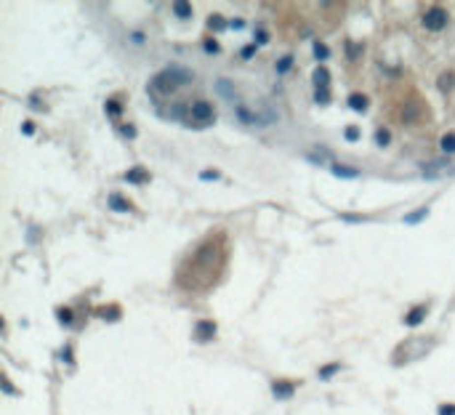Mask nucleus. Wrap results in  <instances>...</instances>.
Returning <instances> with one entry per match:
<instances>
[{"mask_svg": "<svg viewBox=\"0 0 455 415\" xmlns=\"http://www.w3.org/2000/svg\"><path fill=\"white\" fill-rule=\"evenodd\" d=\"M346 138H349V141H357V138H359V130L354 128V125H352V128H346Z\"/></svg>", "mask_w": 455, "mask_h": 415, "instance_id": "nucleus-23", "label": "nucleus"}, {"mask_svg": "<svg viewBox=\"0 0 455 415\" xmlns=\"http://www.w3.org/2000/svg\"><path fill=\"white\" fill-rule=\"evenodd\" d=\"M59 322H64V325H69V322H72V312H69V309H59Z\"/></svg>", "mask_w": 455, "mask_h": 415, "instance_id": "nucleus-18", "label": "nucleus"}, {"mask_svg": "<svg viewBox=\"0 0 455 415\" xmlns=\"http://www.w3.org/2000/svg\"><path fill=\"white\" fill-rule=\"evenodd\" d=\"M205 51H210V54H216V51H219V43H216V40H208V43H205Z\"/></svg>", "mask_w": 455, "mask_h": 415, "instance_id": "nucleus-25", "label": "nucleus"}, {"mask_svg": "<svg viewBox=\"0 0 455 415\" xmlns=\"http://www.w3.org/2000/svg\"><path fill=\"white\" fill-rule=\"evenodd\" d=\"M314 83H317V91L327 88V83H330V72H327L325 67H317V69H314Z\"/></svg>", "mask_w": 455, "mask_h": 415, "instance_id": "nucleus-5", "label": "nucleus"}, {"mask_svg": "<svg viewBox=\"0 0 455 415\" xmlns=\"http://www.w3.org/2000/svg\"><path fill=\"white\" fill-rule=\"evenodd\" d=\"M272 391L277 394V397L288 399L290 394H293V386H290V383H274V386H272Z\"/></svg>", "mask_w": 455, "mask_h": 415, "instance_id": "nucleus-13", "label": "nucleus"}, {"mask_svg": "<svg viewBox=\"0 0 455 415\" xmlns=\"http://www.w3.org/2000/svg\"><path fill=\"white\" fill-rule=\"evenodd\" d=\"M442 152H447V155L455 152V133H445V136H442Z\"/></svg>", "mask_w": 455, "mask_h": 415, "instance_id": "nucleus-12", "label": "nucleus"}, {"mask_svg": "<svg viewBox=\"0 0 455 415\" xmlns=\"http://www.w3.org/2000/svg\"><path fill=\"white\" fill-rule=\"evenodd\" d=\"M189 80H195L192 72H187L181 67H173V69H165V72H160V75L155 77V88L162 91V94H170V91H176L179 85L189 83Z\"/></svg>", "mask_w": 455, "mask_h": 415, "instance_id": "nucleus-1", "label": "nucleus"}, {"mask_svg": "<svg viewBox=\"0 0 455 415\" xmlns=\"http://www.w3.org/2000/svg\"><path fill=\"white\" fill-rule=\"evenodd\" d=\"M391 141V133H389V130H384L381 128L378 133H375V144H378V147H386V144Z\"/></svg>", "mask_w": 455, "mask_h": 415, "instance_id": "nucleus-16", "label": "nucleus"}, {"mask_svg": "<svg viewBox=\"0 0 455 415\" xmlns=\"http://www.w3.org/2000/svg\"><path fill=\"white\" fill-rule=\"evenodd\" d=\"M192 117L197 123H210L213 120V107L208 101H195L192 104Z\"/></svg>", "mask_w": 455, "mask_h": 415, "instance_id": "nucleus-4", "label": "nucleus"}, {"mask_svg": "<svg viewBox=\"0 0 455 415\" xmlns=\"http://www.w3.org/2000/svg\"><path fill=\"white\" fill-rule=\"evenodd\" d=\"M125 179L133 181V184H144V181H149V173H144L141 168H136V170H128V173H125Z\"/></svg>", "mask_w": 455, "mask_h": 415, "instance_id": "nucleus-11", "label": "nucleus"}, {"mask_svg": "<svg viewBox=\"0 0 455 415\" xmlns=\"http://www.w3.org/2000/svg\"><path fill=\"white\" fill-rule=\"evenodd\" d=\"M423 317H426V309H413V312L410 314H407V317H405V322H407V325H421V322H423Z\"/></svg>", "mask_w": 455, "mask_h": 415, "instance_id": "nucleus-9", "label": "nucleus"}, {"mask_svg": "<svg viewBox=\"0 0 455 415\" xmlns=\"http://www.w3.org/2000/svg\"><path fill=\"white\" fill-rule=\"evenodd\" d=\"M327 54H330V51H327V45H322V43H314V56H317L320 62H322V59H327Z\"/></svg>", "mask_w": 455, "mask_h": 415, "instance_id": "nucleus-17", "label": "nucleus"}, {"mask_svg": "<svg viewBox=\"0 0 455 415\" xmlns=\"http://www.w3.org/2000/svg\"><path fill=\"white\" fill-rule=\"evenodd\" d=\"M208 24H210L213 30H221V27H224V19H221V16H210V22H208Z\"/></svg>", "mask_w": 455, "mask_h": 415, "instance_id": "nucleus-22", "label": "nucleus"}, {"mask_svg": "<svg viewBox=\"0 0 455 415\" xmlns=\"http://www.w3.org/2000/svg\"><path fill=\"white\" fill-rule=\"evenodd\" d=\"M202 179H205V181H210V179H219V173H216V170H202Z\"/></svg>", "mask_w": 455, "mask_h": 415, "instance_id": "nucleus-26", "label": "nucleus"}, {"mask_svg": "<svg viewBox=\"0 0 455 415\" xmlns=\"http://www.w3.org/2000/svg\"><path fill=\"white\" fill-rule=\"evenodd\" d=\"M133 43H144V35H141V32H133Z\"/></svg>", "mask_w": 455, "mask_h": 415, "instance_id": "nucleus-29", "label": "nucleus"}, {"mask_svg": "<svg viewBox=\"0 0 455 415\" xmlns=\"http://www.w3.org/2000/svg\"><path fill=\"white\" fill-rule=\"evenodd\" d=\"M314 98H317L320 104H327V98H330V94H327V88H322V91H317V96H314Z\"/></svg>", "mask_w": 455, "mask_h": 415, "instance_id": "nucleus-21", "label": "nucleus"}, {"mask_svg": "<svg viewBox=\"0 0 455 415\" xmlns=\"http://www.w3.org/2000/svg\"><path fill=\"white\" fill-rule=\"evenodd\" d=\"M109 205L115 208V210H130V202H125L120 194H112L109 197Z\"/></svg>", "mask_w": 455, "mask_h": 415, "instance_id": "nucleus-14", "label": "nucleus"}, {"mask_svg": "<svg viewBox=\"0 0 455 415\" xmlns=\"http://www.w3.org/2000/svg\"><path fill=\"white\" fill-rule=\"evenodd\" d=\"M349 107H352L354 112H365L367 109V98L362 94H352V96H349Z\"/></svg>", "mask_w": 455, "mask_h": 415, "instance_id": "nucleus-7", "label": "nucleus"}, {"mask_svg": "<svg viewBox=\"0 0 455 415\" xmlns=\"http://www.w3.org/2000/svg\"><path fill=\"white\" fill-rule=\"evenodd\" d=\"M426 216H428V208H421V210H415V213H407L405 223H418L421 219H426Z\"/></svg>", "mask_w": 455, "mask_h": 415, "instance_id": "nucleus-15", "label": "nucleus"}, {"mask_svg": "<svg viewBox=\"0 0 455 415\" xmlns=\"http://www.w3.org/2000/svg\"><path fill=\"white\" fill-rule=\"evenodd\" d=\"M173 14L179 16V19H189V16H192V5L181 3V0H179V3H173Z\"/></svg>", "mask_w": 455, "mask_h": 415, "instance_id": "nucleus-10", "label": "nucleus"}, {"mask_svg": "<svg viewBox=\"0 0 455 415\" xmlns=\"http://www.w3.org/2000/svg\"><path fill=\"white\" fill-rule=\"evenodd\" d=\"M439 415H455V405H442L439 407Z\"/></svg>", "mask_w": 455, "mask_h": 415, "instance_id": "nucleus-24", "label": "nucleus"}, {"mask_svg": "<svg viewBox=\"0 0 455 415\" xmlns=\"http://www.w3.org/2000/svg\"><path fill=\"white\" fill-rule=\"evenodd\" d=\"M421 173L426 176V179H442V176H450L453 173V162L447 160H434L428 162V165H423V170Z\"/></svg>", "mask_w": 455, "mask_h": 415, "instance_id": "nucleus-2", "label": "nucleus"}, {"mask_svg": "<svg viewBox=\"0 0 455 415\" xmlns=\"http://www.w3.org/2000/svg\"><path fill=\"white\" fill-rule=\"evenodd\" d=\"M22 130H24L27 136H32V133H35V125H32V123H24V125H22Z\"/></svg>", "mask_w": 455, "mask_h": 415, "instance_id": "nucleus-27", "label": "nucleus"}, {"mask_svg": "<svg viewBox=\"0 0 455 415\" xmlns=\"http://www.w3.org/2000/svg\"><path fill=\"white\" fill-rule=\"evenodd\" d=\"M253 51H256V45H248V48L242 51V56H245V59H248V56H253Z\"/></svg>", "mask_w": 455, "mask_h": 415, "instance_id": "nucleus-28", "label": "nucleus"}, {"mask_svg": "<svg viewBox=\"0 0 455 415\" xmlns=\"http://www.w3.org/2000/svg\"><path fill=\"white\" fill-rule=\"evenodd\" d=\"M423 24H426V30L439 32V30H445V24H447V14L442 8H428L423 14Z\"/></svg>", "mask_w": 455, "mask_h": 415, "instance_id": "nucleus-3", "label": "nucleus"}, {"mask_svg": "<svg viewBox=\"0 0 455 415\" xmlns=\"http://www.w3.org/2000/svg\"><path fill=\"white\" fill-rule=\"evenodd\" d=\"M290 64H293V59H290V56H285L280 64H277V72H288V69H290Z\"/></svg>", "mask_w": 455, "mask_h": 415, "instance_id": "nucleus-19", "label": "nucleus"}, {"mask_svg": "<svg viewBox=\"0 0 455 415\" xmlns=\"http://www.w3.org/2000/svg\"><path fill=\"white\" fill-rule=\"evenodd\" d=\"M197 335H200V341L213 338V335H216V325H213V322H200V325H197Z\"/></svg>", "mask_w": 455, "mask_h": 415, "instance_id": "nucleus-6", "label": "nucleus"}, {"mask_svg": "<svg viewBox=\"0 0 455 415\" xmlns=\"http://www.w3.org/2000/svg\"><path fill=\"white\" fill-rule=\"evenodd\" d=\"M333 173L338 176V179H357L359 170H354V168H344V165H333Z\"/></svg>", "mask_w": 455, "mask_h": 415, "instance_id": "nucleus-8", "label": "nucleus"}, {"mask_svg": "<svg viewBox=\"0 0 455 415\" xmlns=\"http://www.w3.org/2000/svg\"><path fill=\"white\" fill-rule=\"evenodd\" d=\"M335 370H338V365H327L325 370H320V378H325V381H327V378H330V375H333Z\"/></svg>", "mask_w": 455, "mask_h": 415, "instance_id": "nucleus-20", "label": "nucleus"}]
</instances>
